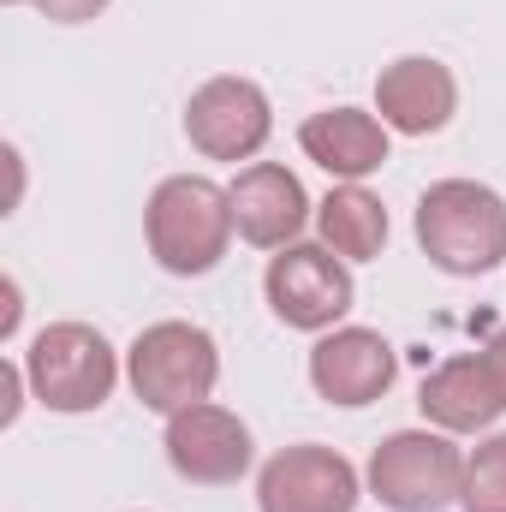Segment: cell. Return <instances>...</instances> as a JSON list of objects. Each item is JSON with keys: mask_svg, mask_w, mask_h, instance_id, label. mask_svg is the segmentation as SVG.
Masks as SVG:
<instances>
[{"mask_svg": "<svg viewBox=\"0 0 506 512\" xmlns=\"http://www.w3.org/2000/svg\"><path fill=\"white\" fill-rule=\"evenodd\" d=\"M483 364H489V376H495V387H501V399H506V328H501V334H489Z\"/></svg>", "mask_w": 506, "mask_h": 512, "instance_id": "cell-18", "label": "cell"}, {"mask_svg": "<svg viewBox=\"0 0 506 512\" xmlns=\"http://www.w3.org/2000/svg\"><path fill=\"white\" fill-rule=\"evenodd\" d=\"M465 489V453L447 429H399L370 453V495L387 512H447Z\"/></svg>", "mask_w": 506, "mask_h": 512, "instance_id": "cell-5", "label": "cell"}, {"mask_svg": "<svg viewBox=\"0 0 506 512\" xmlns=\"http://www.w3.org/2000/svg\"><path fill=\"white\" fill-rule=\"evenodd\" d=\"M36 12L54 18V24H84V18L108 12V0H36Z\"/></svg>", "mask_w": 506, "mask_h": 512, "instance_id": "cell-17", "label": "cell"}, {"mask_svg": "<svg viewBox=\"0 0 506 512\" xmlns=\"http://www.w3.org/2000/svg\"><path fill=\"white\" fill-rule=\"evenodd\" d=\"M274 131V108L251 78H209L185 102V137L209 161H251Z\"/></svg>", "mask_w": 506, "mask_h": 512, "instance_id": "cell-7", "label": "cell"}, {"mask_svg": "<svg viewBox=\"0 0 506 512\" xmlns=\"http://www.w3.org/2000/svg\"><path fill=\"white\" fill-rule=\"evenodd\" d=\"M316 233H322V245L334 256L370 262L387 245V209H381L376 191H364V185H334L322 197V209H316Z\"/></svg>", "mask_w": 506, "mask_h": 512, "instance_id": "cell-15", "label": "cell"}, {"mask_svg": "<svg viewBox=\"0 0 506 512\" xmlns=\"http://www.w3.org/2000/svg\"><path fill=\"white\" fill-rule=\"evenodd\" d=\"M24 376H30V393L48 405V411H102L108 393L120 382V358L114 346L102 340V328L90 322H48L30 352H24Z\"/></svg>", "mask_w": 506, "mask_h": 512, "instance_id": "cell-4", "label": "cell"}, {"mask_svg": "<svg viewBox=\"0 0 506 512\" xmlns=\"http://www.w3.org/2000/svg\"><path fill=\"white\" fill-rule=\"evenodd\" d=\"M459 108V84L441 60L429 54H405L393 66H381L376 78V114L387 131H405V137H429L453 120Z\"/></svg>", "mask_w": 506, "mask_h": 512, "instance_id": "cell-12", "label": "cell"}, {"mask_svg": "<svg viewBox=\"0 0 506 512\" xmlns=\"http://www.w3.org/2000/svg\"><path fill=\"white\" fill-rule=\"evenodd\" d=\"M126 376H131V393L149 411L173 417V411L203 405L215 393V382H221V346L197 322H155V328H143L131 340Z\"/></svg>", "mask_w": 506, "mask_h": 512, "instance_id": "cell-3", "label": "cell"}, {"mask_svg": "<svg viewBox=\"0 0 506 512\" xmlns=\"http://www.w3.org/2000/svg\"><path fill=\"white\" fill-rule=\"evenodd\" d=\"M358 471L334 447H286L262 465L256 477V507L262 512H352L358 507Z\"/></svg>", "mask_w": 506, "mask_h": 512, "instance_id": "cell-8", "label": "cell"}, {"mask_svg": "<svg viewBox=\"0 0 506 512\" xmlns=\"http://www.w3.org/2000/svg\"><path fill=\"white\" fill-rule=\"evenodd\" d=\"M417 405H423V417L435 423V429H447V435H483L495 417L506 411L501 387L489 376V364H483V352L477 358H447L423 393H417Z\"/></svg>", "mask_w": 506, "mask_h": 512, "instance_id": "cell-14", "label": "cell"}, {"mask_svg": "<svg viewBox=\"0 0 506 512\" xmlns=\"http://www.w3.org/2000/svg\"><path fill=\"white\" fill-rule=\"evenodd\" d=\"M417 245L447 274H489L506 262V197L477 179H441L417 203Z\"/></svg>", "mask_w": 506, "mask_h": 512, "instance_id": "cell-2", "label": "cell"}, {"mask_svg": "<svg viewBox=\"0 0 506 512\" xmlns=\"http://www.w3.org/2000/svg\"><path fill=\"white\" fill-rule=\"evenodd\" d=\"M298 143H304V155L322 173H334L346 185L370 179L387 161V126H381V114H364V108H322V114H310L298 126Z\"/></svg>", "mask_w": 506, "mask_h": 512, "instance_id": "cell-13", "label": "cell"}, {"mask_svg": "<svg viewBox=\"0 0 506 512\" xmlns=\"http://www.w3.org/2000/svg\"><path fill=\"white\" fill-rule=\"evenodd\" d=\"M251 453H256L251 429L227 405H209L203 399V405H185V411L167 417V465L185 483H209V489L239 483L251 471Z\"/></svg>", "mask_w": 506, "mask_h": 512, "instance_id": "cell-9", "label": "cell"}, {"mask_svg": "<svg viewBox=\"0 0 506 512\" xmlns=\"http://www.w3.org/2000/svg\"><path fill=\"white\" fill-rule=\"evenodd\" d=\"M262 292H268V310L286 328L328 334L352 310V268L328 245H286L280 256H268Z\"/></svg>", "mask_w": 506, "mask_h": 512, "instance_id": "cell-6", "label": "cell"}, {"mask_svg": "<svg viewBox=\"0 0 506 512\" xmlns=\"http://www.w3.org/2000/svg\"><path fill=\"white\" fill-rule=\"evenodd\" d=\"M6 6H36V0H6Z\"/></svg>", "mask_w": 506, "mask_h": 512, "instance_id": "cell-19", "label": "cell"}, {"mask_svg": "<svg viewBox=\"0 0 506 512\" xmlns=\"http://www.w3.org/2000/svg\"><path fill=\"white\" fill-rule=\"evenodd\" d=\"M393 376H399V358L376 328H328L310 352V387L328 405H376Z\"/></svg>", "mask_w": 506, "mask_h": 512, "instance_id": "cell-11", "label": "cell"}, {"mask_svg": "<svg viewBox=\"0 0 506 512\" xmlns=\"http://www.w3.org/2000/svg\"><path fill=\"white\" fill-rule=\"evenodd\" d=\"M465 512H506V429L477 441V453H465V489H459Z\"/></svg>", "mask_w": 506, "mask_h": 512, "instance_id": "cell-16", "label": "cell"}, {"mask_svg": "<svg viewBox=\"0 0 506 512\" xmlns=\"http://www.w3.org/2000/svg\"><path fill=\"white\" fill-rule=\"evenodd\" d=\"M233 197L227 185L203 179V173H173L155 185L149 209H143V239L149 256L167 268V274H209L227 245H233Z\"/></svg>", "mask_w": 506, "mask_h": 512, "instance_id": "cell-1", "label": "cell"}, {"mask_svg": "<svg viewBox=\"0 0 506 512\" xmlns=\"http://www.w3.org/2000/svg\"><path fill=\"white\" fill-rule=\"evenodd\" d=\"M227 197H233V227H239V239L256 245V251H286V245H298V233H304V221H310V197H304L298 173L280 167V161H251V167L227 185Z\"/></svg>", "mask_w": 506, "mask_h": 512, "instance_id": "cell-10", "label": "cell"}]
</instances>
